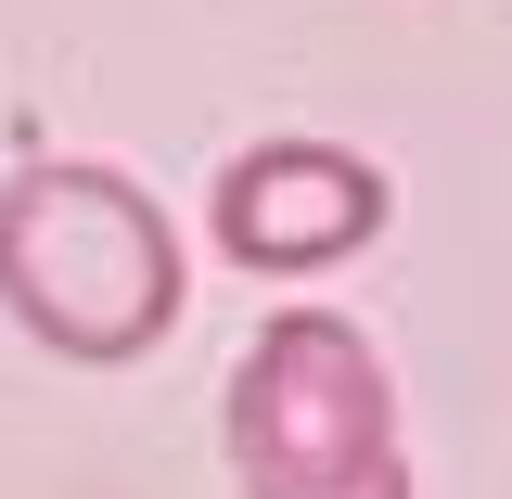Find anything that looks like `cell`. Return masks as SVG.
<instances>
[{
    "instance_id": "obj_1",
    "label": "cell",
    "mask_w": 512,
    "mask_h": 499,
    "mask_svg": "<svg viewBox=\"0 0 512 499\" xmlns=\"http://www.w3.org/2000/svg\"><path fill=\"white\" fill-rule=\"evenodd\" d=\"M0 308L52 359L116 372L180 333V231L128 167H13L0 180Z\"/></svg>"
},
{
    "instance_id": "obj_2",
    "label": "cell",
    "mask_w": 512,
    "mask_h": 499,
    "mask_svg": "<svg viewBox=\"0 0 512 499\" xmlns=\"http://www.w3.org/2000/svg\"><path fill=\"white\" fill-rule=\"evenodd\" d=\"M231 474L244 499H410V448H397V397L359 320L282 308L256 320V346L231 359Z\"/></svg>"
},
{
    "instance_id": "obj_3",
    "label": "cell",
    "mask_w": 512,
    "mask_h": 499,
    "mask_svg": "<svg viewBox=\"0 0 512 499\" xmlns=\"http://www.w3.org/2000/svg\"><path fill=\"white\" fill-rule=\"evenodd\" d=\"M384 218H397V192L346 141H256L218 167V244H231V269H269V282L346 269Z\"/></svg>"
}]
</instances>
